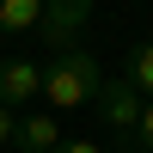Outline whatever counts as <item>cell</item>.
<instances>
[{
	"instance_id": "3",
	"label": "cell",
	"mask_w": 153,
	"mask_h": 153,
	"mask_svg": "<svg viewBox=\"0 0 153 153\" xmlns=\"http://www.w3.org/2000/svg\"><path fill=\"white\" fill-rule=\"evenodd\" d=\"M86 19H92V0H43V19H37V43L49 49V55H61V49L80 43Z\"/></svg>"
},
{
	"instance_id": "1",
	"label": "cell",
	"mask_w": 153,
	"mask_h": 153,
	"mask_svg": "<svg viewBox=\"0 0 153 153\" xmlns=\"http://www.w3.org/2000/svg\"><path fill=\"white\" fill-rule=\"evenodd\" d=\"M98 86H104V68H98V55H92L86 43L49 55V68H43V98H49V110H80V104H92Z\"/></svg>"
},
{
	"instance_id": "10",
	"label": "cell",
	"mask_w": 153,
	"mask_h": 153,
	"mask_svg": "<svg viewBox=\"0 0 153 153\" xmlns=\"http://www.w3.org/2000/svg\"><path fill=\"white\" fill-rule=\"evenodd\" d=\"M55 153H104V147H98V141H61Z\"/></svg>"
},
{
	"instance_id": "7",
	"label": "cell",
	"mask_w": 153,
	"mask_h": 153,
	"mask_svg": "<svg viewBox=\"0 0 153 153\" xmlns=\"http://www.w3.org/2000/svg\"><path fill=\"white\" fill-rule=\"evenodd\" d=\"M123 80H129L141 98H153V43H135V49H129V61H123Z\"/></svg>"
},
{
	"instance_id": "6",
	"label": "cell",
	"mask_w": 153,
	"mask_h": 153,
	"mask_svg": "<svg viewBox=\"0 0 153 153\" xmlns=\"http://www.w3.org/2000/svg\"><path fill=\"white\" fill-rule=\"evenodd\" d=\"M43 0H0V37H37Z\"/></svg>"
},
{
	"instance_id": "8",
	"label": "cell",
	"mask_w": 153,
	"mask_h": 153,
	"mask_svg": "<svg viewBox=\"0 0 153 153\" xmlns=\"http://www.w3.org/2000/svg\"><path fill=\"white\" fill-rule=\"evenodd\" d=\"M19 123H25V117H19V110H6V104H0V147H6V141H12V147H19Z\"/></svg>"
},
{
	"instance_id": "2",
	"label": "cell",
	"mask_w": 153,
	"mask_h": 153,
	"mask_svg": "<svg viewBox=\"0 0 153 153\" xmlns=\"http://www.w3.org/2000/svg\"><path fill=\"white\" fill-rule=\"evenodd\" d=\"M92 110H98V123H104L110 135H123V141L135 147V129H141V110H147V98L135 92V86L123 80V74H117V80H104V86H98Z\"/></svg>"
},
{
	"instance_id": "5",
	"label": "cell",
	"mask_w": 153,
	"mask_h": 153,
	"mask_svg": "<svg viewBox=\"0 0 153 153\" xmlns=\"http://www.w3.org/2000/svg\"><path fill=\"white\" fill-rule=\"evenodd\" d=\"M68 135L55 129V110H37V117L19 123V153H55Z\"/></svg>"
},
{
	"instance_id": "4",
	"label": "cell",
	"mask_w": 153,
	"mask_h": 153,
	"mask_svg": "<svg viewBox=\"0 0 153 153\" xmlns=\"http://www.w3.org/2000/svg\"><path fill=\"white\" fill-rule=\"evenodd\" d=\"M31 98H43V68L25 61V55H6L0 61V104L19 110V104H31Z\"/></svg>"
},
{
	"instance_id": "9",
	"label": "cell",
	"mask_w": 153,
	"mask_h": 153,
	"mask_svg": "<svg viewBox=\"0 0 153 153\" xmlns=\"http://www.w3.org/2000/svg\"><path fill=\"white\" fill-rule=\"evenodd\" d=\"M135 147L153 153V98H147V110H141V129H135Z\"/></svg>"
}]
</instances>
